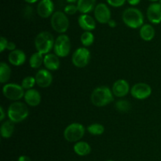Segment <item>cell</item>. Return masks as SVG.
<instances>
[{
  "label": "cell",
  "mask_w": 161,
  "mask_h": 161,
  "mask_svg": "<svg viewBox=\"0 0 161 161\" xmlns=\"http://www.w3.org/2000/svg\"><path fill=\"white\" fill-rule=\"evenodd\" d=\"M80 42L85 47H91L94 42V35L92 31H84L80 36Z\"/></svg>",
  "instance_id": "26"
},
{
  "label": "cell",
  "mask_w": 161,
  "mask_h": 161,
  "mask_svg": "<svg viewBox=\"0 0 161 161\" xmlns=\"http://www.w3.org/2000/svg\"><path fill=\"white\" fill-rule=\"evenodd\" d=\"M50 25L56 32L64 34L69 28V20L62 11H56L50 18Z\"/></svg>",
  "instance_id": "6"
},
{
  "label": "cell",
  "mask_w": 161,
  "mask_h": 161,
  "mask_svg": "<svg viewBox=\"0 0 161 161\" xmlns=\"http://www.w3.org/2000/svg\"><path fill=\"white\" fill-rule=\"evenodd\" d=\"M29 115V110L26 104L20 102H14L7 109V116L13 123H20L26 119Z\"/></svg>",
  "instance_id": "4"
},
{
  "label": "cell",
  "mask_w": 161,
  "mask_h": 161,
  "mask_svg": "<svg viewBox=\"0 0 161 161\" xmlns=\"http://www.w3.org/2000/svg\"><path fill=\"white\" fill-rule=\"evenodd\" d=\"M86 130L92 135H101L105 132V127L98 123H94L88 126Z\"/></svg>",
  "instance_id": "27"
},
{
  "label": "cell",
  "mask_w": 161,
  "mask_h": 161,
  "mask_svg": "<svg viewBox=\"0 0 161 161\" xmlns=\"http://www.w3.org/2000/svg\"><path fill=\"white\" fill-rule=\"evenodd\" d=\"M114 94L109 87L105 86L96 87L93 91L91 100L93 105L96 107H105L109 105L114 100Z\"/></svg>",
  "instance_id": "1"
},
{
  "label": "cell",
  "mask_w": 161,
  "mask_h": 161,
  "mask_svg": "<svg viewBox=\"0 0 161 161\" xmlns=\"http://www.w3.org/2000/svg\"><path fill=\"white\" fill-rule=\"evenodd\" d=\"M90 60H91V52L86 47H79L74 51L72 56V64L79 69L86 67L89 64Z\"/></svg>",
  "instance_id": "9"
},
{
  "label": "cell",
  "mask_w": 161,
  "mask_h": 161,
  "mask_svg": "<svg viewBox=\"0 0 161 161\" xmlns=\"http://www.w3.org/2000/svg\"><path fill=\"white\" fill-rule=\"evenodd\" d=\"M149 1L152 2V3H157V2L159 1V0H149Z\"/></svg>",
  "instance_id": "41"
},
{
  "label": "cell",
  "mask_w": 161,
  "mask_h": 161,
  "mask_svg": "<svg viewBox=\"0 0 161 161\" xmlns=\"http://www.w3.org/2000/svg\"><path fill=\"white\" fill-rule=\"evenodd\" d=\"M78 24L84 31H91L96 28V20L89 14H81L78 17Z\"/></svg>",
  "instance_id": "16"
},
{
  "label": "cell",
  "mask_w": 161,
  "mask_h": 161,
  "mask_svg": "<svg viewBox=\"0 0 161 161\" xmlns=\"http://www.w3.org/2000/svg\"><path fill=\"white\" fill-rule=\"evenodd\" d=\"M25 103L31 107H36L40 104L42 97L41 94L36 89H30L26 91L25 94Z\"/></svg>",
  "instance_id": "17"
},
{
  "label": "cell",
  "mask_w": 161,
  "mask_h": 161,
  "mask_svg": "<svg viewBox=\"0 0 161 161\" xmlns=\"http://www.w3.org/2000/svg\"><path fill=\"white\" fill-rule=\"evenodd\" d=\"M36 84L41 88H47L51 85L53 82V75L50 71L46 69H39L36 74Z\"/></svg>",
  "instance_id": "13"
},
{
  "label": "cell",
  "mask_w": 161,
  "mask_h": 161,
  "mask_svg": "<svg viewBox=\"0 0 161 161\" xmlns=\"http://www.w3.org/2000/svg\"><path fill=\"white\" fill-rule=\"evenodd\" d=\"M76 6L81 14H88L94 10L97 5L96 0H79Z\"/></svg>",
  "instance_id": "20"
},
{
  "label": "cell",
  "mask_w": 161,
  "mask_h": 161,
  "mask_svg": "<svg viewBox=\"0 0 161 161\" xmlns=\"http://www.w3.org/2000/svg\"><path fill=\"white\" fill-rule=\"evenodd\" d=\"M122 20L127 27L133 29L141 28L144 25V15L142 12L135 7H129L124 9L122 14Z\"/></svg>",
  "instance_id": "2"
},
{
  "label": "cell",
  "mask_w": 161,
  "mask_h": 161,
  "mask_svg": "<svg viewBox=\"0 0 161 161\" xmlns=\"http://www.w3.org/2000/svg\"><path fill=\"white\" fill-rule=\"evenodd\" d=\"M8 61L14 66H20L25 64L26 61V54L21 50H15L11 51L8 56Z\"/></svg>",
  "instance_id": "19"
},
{
  "label": "cell",
  "mask_w": 161,
  "mask_h": 161,
  "mask_svg": "<svg viewBox=\"0 0 161 161\" xmlns=\"http://www.w3.org/2000/svg\"><path fill=\"white\" fill-rule=\"evenodd\" d=\"M8 42H9V41H8L5 37L2 36L1 39H0V52H1V53H3L5 50H6Z\"/></svg>",
  "instance_id": "32"
},
{
  "label": "cell",
  "mask_w": 161,
  "mask_h": 161,
  "mask_svg": "<svg viewBox=\"0 0 161 161\" xmlns=\"http://www.w3.org/2000/svg\"><path fill=\"white\" fill-rule=\"evenodd\" d=\"M0 121H3L5 119V117H6V112H5L4 108H3V106H0Z\"/></svg>",
  "instance_id": "35"
},
{
  "label": "cell",
  "mask_w": 161,
  "mask_h": 161,
  "mask_svg": "<svg viewBox=\"0 0 161 161\" xmlns=\"http://www.w3.org/2000/svg\"><path fill=\"white\" fill-rule=\"evenodd\" d=\"M59 57L55 53H47L44 56L43 65L49 71H56L60 68Z\"/></svg>",
  "instance_id": "18"
},
{
  "label": "cell",
  "mask_w": 161,
  "mask_h": 161,
  "mask_svg": "<svg viewBox=\"0 0 161 161\" xmlns=\"http://www.w3.org/2000/svg\"><path fill=\"white\" fill-rule=\"evenodd\" d=\"M115 107H116V110L120 113H127L129 110L131 108V105L128 101L125 100V99H121V100H118L115 104Z\"/></svg>",
  "instance_id": "28"
},
{
  "label": "cell",
  "mask_w": 161,
  "mask_h": 161,
  "mask_svg": "<svg viewBox=\"0 0 161 161\" xmlns=\"http://www.w3.org/2000/svg\"><path fill=\"white\" fill-rule=\"evenodd\" d=\"M155 29L153 27V25H149V24H145L140 28V37L142 38V39L146 41V42L153 40V38L155 37Z\"/></svg>",
  "instance_id": "21"
},
{
  "label": "cell",
  "mask_w": 161,
  "mask_h": 161,
  "mask_svg": "<svg viewBox=\"0 0 161 161\" xmlns=\"http://www.w3.org/2000/svg\"><path fill=\"white\" fill-rule=\"evenodd\" d=\"M112 91L116 97H124L128 94L129 91H130V85L126 80L119 79L113 83Z\"/></svg>",
  "instance_id": "15"
},
{
  "label": "cell",
  "mask_w": 161,
  "mask_h": 161,
  "mask_svg": "<svg viewBox=\"0 0 161 161\" xmlns=\"http://www.w3.org/2000/svg\"><path fill=\"white\" fill-rule=\"evenodd\" d=\"M146 16L149 21L153 25H158L161 23V5L160 3H151L147 8Z\"/></svg>",
  "instance_id": "14"
},
{
  "label": "cell",
  "mask_w": 161,
  "mask_h": 161,
  "mask_svg": "<svg viewBox=\"0 0 161 161\" xmlns=\"http://www.w3.org/2000/svg\"><path fill=\"white\" fill-rule=\"evenodd\" d=\"M71 50V42L69 36L65 34H61L55 39L53 51L59 58H66Z\"/></svg>",
  "instance_id": "8"
},
{
  "label": "cell",
  "mask_w": 161,
  "mask_h": 161,
  "mask_svg": "<svg viewBox=\"0 0 161 161\" xmlns=\"http://www.w3.org/2000/svg\"><path fill=\"white\" fill-rule=\"evenodd\" d=\"M127 2L128 3L129 5H130L132 6H135L139 4L141 0H127Z\"/></svg>",
  "instance_id": "36"
},
{
  "label": "cell",
  "mask_w": 161,
  "mask_h": 161,
  "mask_svg": "<svg viewBox=\"0 0 161 161\" xmlns=\"http://www.w3.org/2000/svg\"><path fill=\"white\" fill-rule=\"evenodd\" d=\"M127 0H106L107 3L113 7L118 8L121 7L125 4Z\"/></svg>",
  "instance_id": "31"
},
{
  "label": "cell",
  "mask_w": 161,
  "mask_h": 161,
  "mask_svg": "<svg viewBox=\"0 0 161 161\" xmlns=\"http://www.w3.org/2000/svg\"><path fill=\"white\" fill-rule=\"evenodd\" d=\"M159 3L161 5V0H159Z\"/></svg>",
  "instance_id": "42"
},
{
  "label": "cell",
  "mask_w": 161,
  "mask_h": 161,
  "mask_svg": "<svg viewBox=\"0 0 161 161\" xmlns=\"http://www.w3.org/2000/svg\"><path fill=\"white\" fill-rule=\"evenodd\" d=\"M14 132V123H13L10 120H6L2 124L1 127H0V133H1V136L3 138H11Z\"/></svg>",
  "instance_id": "23"
},
{
  "label": "cell",
  "mask_w": 161,
  "mask_h": 161,
  "mask_svg": "<svg viewBox=\"0 0 161 161\" xmlns=\"http://www.w3.org/2000/svg\"><path fill=\"white\" fill-rule=\"evenodd\" d=\"M73 150L80 157H85L91 152V147L86 142L80 141L74 145Z\"/></svg>",
  "instance_id": "22"
},
{
  "label": "cell",
  "mask_w": 161,
  "mask_h": 161,
  "mask_svg": "<svg viewBox=\"0 0 161 161\" xmlns=\"http://www.w3.org/2000/svg\"><path fill=\"white\" fill-rule=\"evenodd\" d=\"M6 50H9V51H14V50H17L16 49V44L14 43V42H10V41H9V42H8V45H7V47H6Z\"/></svg>",
  "instance_id": "34"
},
{
  "label": "cell",
  "mask_w": 161,
  "mask_h": 161,
  "mask_svg": "<svg viewBox=\"0 0 161 161\" xmlns=\"http://www.w3.org/2000/svg\"><path fill=\"white\" fill-rule=\"evenodd\" d=\"M107 161H114V160H107Z\"/></svg>",
  "instance_id": "43"
},
{
  "label": "cell",
  "mask_w": 161,
  "mask_h": 161,
  "mask_svg": "<svg viewBox=\"0 0 161 161\" xmlns=\"http://www.w3.org/2000/svg\"><path fill=\"white\" fill-rule=\"evenodd\" d=\"M32 14H33L32 7H31L30 6H25V9H24V14H25V17H31V15H32Z\"/></svg>",
  "instance_id": "33"
},
{
  "label": "cell",
  "mask_w": 161,
  "mask_h": 161,
  "mask_svg": "<svg viewBox=\"0 0 161 161\" xmlns=\"http://www.w3.org/2000/svg\"><path fill=\"white\" fill-rule=\"evenodd\" d=\"M108 25L110 27V28H116V20H113V19H111V20H110L109 21H108Z\"/></svg>",
  "instance_id": "38"
},
{
  "label": "cell",
  "mask_w": 161,
  "mask_h": 161,
  "mask_svg": "<svg viewBox=\"0 0 161 161\" xmlns=\"http://www.w3.org/2000/svg\"><path fill=\"white\" fill-rule=\"evenodd\" d=\"M132 97L138 100H145L152 94V87L145 83H135L130 89Z\"/></svg>",
  "instance_id": "10"
},
{
  "label": "cell",
  "mask_w": 161,
  "mask_h": 161,
  "mask_svg": "<svg viewBox=\"0 0 161 161\" xmlns=\"http://www.w3.org/2000/svg\"><path fill=\"white\" fill-rule=\"evenodd\" d=\"M11 77V69L6 62L0 64V83H7Z\"/></svg>",
  "instance_id": "24"
},
{
  "label": "cell",
  "mask_w": 161,
  "mask_h": 161,
  "mask_svg": "<svg viewBox=\"0 0 161 161\" xmlns=\"http://www.w3.org/2000/svg\"><path fill=\"white\" fill-rule=\"evenodd\" d=\"M54 42V38L51 33L46 31H41L35 39V47L36 51L46 55L53 50Z\"/></svg>",
  "instance_id": "3"
},
{
  "label": "cell",
  "mask_w": 161,
  "mask_h": 161,
  "mask_svg": "<svg viewBox=\"0 0 161 161\" xmlns=\"http://www.w3.org/2000/svg\"><path fill=\"white\" fill-rule=\"evenodd\" d=\"M94 19L100 24H108L111 20V10L105 3L97 4L94 10Z\"/></svg>",
  "instance_id": "11"
},
{
  "label": "cell",
  "mask_w": 161,
  "mask_h": 161,
  "mask_svg": "<svg viewBox=\"0 0 161 161\" xmlns=\"http://www.w3.org/2000/svg\"><path fill=\"white\" fill-rule=\"evenodd\" d=\"M3 94L5 97L13 102H18L25 97V89L21 85L17 83H7L3 86Z\"/></svg>",
  "instance_id": "7"
},
{
  "label": "cell",
  "mask_w": 161,
  "mask_h": 161,
  "mask_svg": "<svg viewBox=\"0 0 161 161\" xmlns=\"http://www.w3.org/2000/svg\"><path fill=\"white\" fill-rule=\"evenodd\" d=\"M79 12L77 6L75 4H68L64 8V13L66 15H74Z\"/></svg>",
  "instance_id": "30"
},
{
  "label": "cell",
  "mask_w": 161,
  "mask_h": 161,
  "mask_svg": "<svg viewBox=\"0 0 161 161\" xmlns=\"http://www.w3.org/2000/svg\"><path fill=\"white\" fill-rule=\"evenodd\" d=\"M37 14L42 18H48L54 14V3L52 0H40L37 6Z\"/></svg>",
  "instance_id": "12"
},
{
  "label": "cell",
  "mask_w": 161,
  "mask_h": 161,
  "mask_svg": "<svg viewBox=\"0 0 161 161\" xmlns=\"http://www.w3.org/2000/svg\"><path fill=\"white\" fill-rule=\"evenodd\" d=\"M85 135V127L80 123H72L65 127L64 138L69 142H78Z\"/></svg>",
  "instance_id": "5"
},
{
  "label": "cell",
  "mask_w": 161,
  "mask_h": 161,
  "mask_svg": "<svg viewBox=\"0 0 161 161\" xmlns=\"http://www.w3.org/2000/svg\"><path fill=\"white\" fill-rule=\"evenodd\" d=\"M44 56L42 53L36 51L29 58V65L31 69H37L43 64Z\"/></svg>",
  "instance_id": "25"
},
{
  "label": "cell",
  "mask_w": 161,
  "mask_h": 161,
  "mask_svg": "<svg viewBox=\"0 0 161 161\" xmlns=\"http://www.w3.org/2000/svg\"><path fill=\"white\" fill-rule=\"evenodd\" d=\"M36 84V78L33 76H26L25 78H24L22 80L21 82V86L24 88L25 90H30L32 89L33 86Z\"/></svg>",
  "instance_id": "29"
},
{
  "label": "cell",
  "mask_w": 161,
  "mask_h": 161,
  "mask_svg": "<svg viewBox=\"0 0 161 161\" xmlns=\"http://www.w3.org/2000/svg\"><path fill=\"white\" fill-rule=\"evenodd\" d=\"M17 161H31L30 157H28V156L22 155L20 157H19V158L17 159Z\"/></svg>",
  "instance_id": "37"
},
{
  "label": "cell",
  "mask_w": 161,
  "mask_h": 161,
  "mask_svg": "<svg viewBox=\"0 0 161 161\" xmlns=\"http://www.w3.org/2000/svg\"><path fill=\"white\" fill-rule=\"evenodd\" d=\"M25 2H26L27 3H28V4H34V3H37L39 0H24Z\"/></svg>",
  "instance_id": "39"
},
{
  "label": "cell",
  "mask_w": 161,
  "mask_h": 161,
  "mask_svg": "<svg viewBox=\"0 0 161 161\" xmlns=\"http://www.w3.org/2000/svg\"><path fill=\"white\" fill-rule=\"evenodd\" d=\"M79 0H66V2H67L69 4H74V3H78Z\"/></svg>",
  "instance_id": "40"
}]
</instances>
